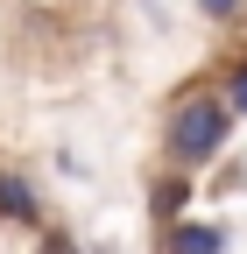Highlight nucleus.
Listing matches in <instances>:
<instances>
[{
    "label": "nucleus",
    "mask_w": 247,
    "mask_h": 254,
    "mask_svg": "<svg viewBox=\"0 0 247 254\" xmlns=\"http://www.w3.org/2000/svg\"><path fill=\"white\" fill-rule=\"evenodd\" d=\"M226 141H233V113L219 106V92H205V85H191L184 99L163 113V155H170V170H205L212 155H226Z\"/></svg>",
    "instance_id": "1"
},
{
    "label": "nucleus",
    "mask_w": 247,
    "mask_h": 254,
    "mask_svg": "<svg viewBox=\"0 0 247 254\" xmlns=\"http://www.w3.org/2000/svg\"><path fill=\"white\" fill-rule=\"evenodd\" d=\"M163 254H226V226H212V219H170L163 226Z\"/></svg>",
    "instance_id": "2"
},
{
    "label": "nucleus",
    "mask_w": 247,
    "mask_h": 254,
    "mask_svg": "<svg viewBox=\"0 0 247 254\" xmlns=\"http://www.w3.org/2000/svg\"><path fill=\"white\" fill-rule=\"evenodd\" d=\"M0 219L7 226H43V190L21 170H0Z\"/></svg>",
    "instance_id": "3"
},
{
    "label": "nucleus",
    "mask_w": 247,
    "mask_h": 254,
    "mask_svg": "<svg viewBox=\"0 0 247 254\" xmlns=\"http://www.w3.org/2000/svg\"><path fill=\"white\" fill-rule=\"evenodd\" d=\"M191 177H184V170H163L156 184H148V212H156V226H170V219H184V212H191Z\"/></svg>",
    "instance_id": "4"
},
{
    "label": "nucleus",
    "mask_w": 247,
    "mask_h": 254,
    "mask_svg": "<svg viewBox=\"0 0 247 254\" xmlns=\"http://www.w3.org/2000/svg\"><path fill=\"white\" fill-rule=\"evenodd\" d=\"M219 106H226L233 120H247V57H233L226 71H219Z\"/></svg>",
    "instance_id": "5"
},
{
    "label": "nucleus",
    "mask_w": 247,
    "mask_h": 254,
    "mask_svg": "<svg viewBox=\"0 0 247 254\" xmlns=\"http://www.w3.org/2000/svg\"><path fill=\"white\" fill-rule=\"evenodd\" d=\"M198 14H205V21H240L247 0H198Z\"/></svg>",
    "instance_id": "6"
},
{
    "label": "nucleus",
    "mask_w": 247,
    "mask_h": 254,
    "mask_svg": "<svg viewBox=\"0 0 247 254\" xmlns=\"http://www.w3.org/2000/svg\"><path fill=\"white\" fill-rule=\"evenodd\" d=\"M43 254H78V240H71V233H50V240H43Z\"/></svg>",
    "instance_id": "7"
},
{
    "label": "nucleus",
    "mask_w": 247,
    "mask_h": 254,
    "mask_svg": "<svg viewBox=\"0 0 247 254\" xmlns=\"http://www.w3.org/2000/svg\"><path fill=\"white\" fill-rule=\"evenodd\" d=\"M92 254H120V247H106V240H99V247H92Z\"/></svg>",
    "instance_id": "8"
}]
</instances>
